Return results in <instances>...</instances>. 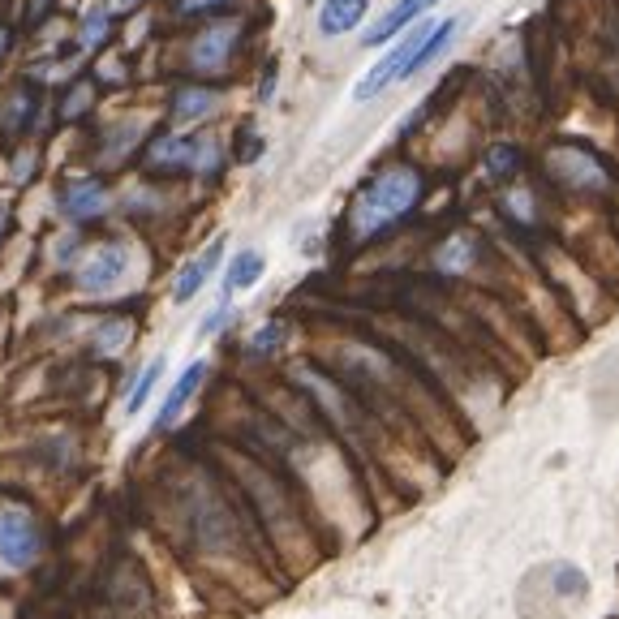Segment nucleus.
Instances as JSON below:
<instances>
[{
  "label": "nucleus",
  "mask_w": 619,
  "mask_h": 619,
  "mask_svg": "<svg viewBox=\"0 0 619 619\" xmlns=\"http://www.w3.org/2000/svg\"><path fill=\"white\" fill-rule=\"evenodd\" d=\"M430 5H439V0H400V5H392V9H387L379 22L370 26L362 43H366V48H383V43H387V39H396V35L405 31L409 22L422 18V13H426Z\"/></svg>",
  "instance_id": "6e6552de"
},
{
  "label": "nucleus",
  "mask_w": 619,
  "mask_h": 619,
  "mask_svg": "<svg viewBox=\"0 0 619 619\" xmlns=\"http://www.w3.org/2000/svg\"><path fill=\"white\" fill-rule=\"evenodd\" d=\"M417 198H422V177H417L413 168H387L379 172L362 194H357V203L349 211V228L353 237H374L383 233L387 224L405 220V215L417 207Z\"/></svg>",
  "instance_id": "f257e3e1"
},
{
  "label": "nucleus",
  "mask_w": 619,
  "mask_h": 619,
  "mask_svg": "<svg viewBox=\"0 0 619 619\" xmlns=\"http://www.w3.org/2000/svg\"><path fill=\"white\" fill-rule=\"evenodd\" d=\"M370 0H323L319 9V31L323 35H349L357 22L366 18Z\"/></svg>",
  "instance_id": "f8f14e48"
},
{
  "label": "nucleus",
  "mask_w": 619,
  "mask_h": 619,
  "mask_svg": "<svg viewBox=\"0 0 619 619\" xmlns=\"http://www.w3.org/2000/svg\"><path fill=\"white\" fill-rule=\"evenodd\" d=\"M194 155H198V138L164 134V138L151 142L147 164H151V168H190V172H194Z\"/></svg>",
  "instance_id": "9b49d317"
},
{
  "label": "nucleus",
  "mask_w": 619,
  "mask_h": 619,
  "mask_svg": "<svg viewBox=\"0 0 619 619\" xmlns=\"http://www.w3.org/2000/svg\"><path fill=\"white\" fill-rule=\"evenodd\" d=\"M516 168H521V151L516 147H495L486 155V172H491V177H512Z\"/></svg>",
  "instance_id": "aec40b11"
},
{
  "label": "nucleus",
  "mask_w": 619,
  "mask_h": 619,
  "mask_svg": "<svg viewBox=\"0 0 619 619\" xmlns=\"http://www.w3.org/2000/svg\"><path fill=\"white\" fill-rule=\"evenodd\" d=\"M142 5V0H112V9H117V13H129V9H138Z\"/></svg>",
  "instance_id": "bb28decb"
},
{
  "label": "nucleus",
  "mask_w": 619,
  "mask_h": 619,
  "mask_svg": "<svg viewBox=\"0 0 619 619\" xmlns=\"http://www.w3.org/2000/svg\"><path fill=\"white\" fill-rule=\"evenodd\" d=\"M160 374H164V357H151L147 366H142V374L134 379V387H129V396H125V413L134 417L142 405H147V396L155 392V383H160Z\"/></svg>",
  "instance_id": "f3484780"
},
{
  "label": "nucleus",
  "mask_w": 619,
  "mask_h": 619,
  "mask_svg": "<svg viewBox=\"0 0 619 619\" xmlns=\"http://www.w3.org/2000/svg\"><path fill=\"white\" fill-rule=\"evenodd\" d=\"M43 534L39 521L22 503H0V568L5 572H26L39 564Z\"/></svg>",
  "instance_id": "7ed1b4c3"
},
{
  "label": "nucleus",
  "mask_w": 619,
  "mask_h": 619,
  "mask_svg": "<svg viewBox=\"0 0 619 619\" xmlns=\"http://www.w3.org/2000/svg\"><path fill=\"white\" fill-rule=\"evenodd\" d=\"M228 319H233V306H228V301H220V306H215L207 319H203V327H198V331H203V336H215V331H220Z\"/></svg>",
  "instance_id": "4be33fe9"
},
{
  "label": "nucleus",
  "mask_w": 619,
  "mask_h": 619,
  "mask_svg": "<svg viewBox=\"0 0 619 619\" xmlns=\"http://www.w3.org/2000/svg\"><path fill=\"white\" fill-rule=\"evenodd\" d=\"M129 336H134L129 319H108L104 327L95 331V353H99V357H117L125 344H129Z\"/></svg>",
  "instance_id": "a211bd4d"
},
{
  "label": "nucleus",
  "mask_w": 619,
  "mask_h": 619,
  "mask_svg": "<svg viewBox=\"0 0 619 619\" xmlns=\"http://www.w3.org/2000/svg\"><path fill=\"white\" fill-rule=\"evenodd\" d=\"M215 104H220V95L207 91V86H185V91L172 95V121L177 125H194L215 112Z\"/></svg>",
  "instance_id": "ddd939ff"
},
{
  "label": "nucleus",
  "mask_w": 619,
  "mask_h": 619,
  "mask_svg": "<svg viewBox=\"0 0 619 619\" xmlns=\"http://www.w3.org/2000/svg\"><path fill=\"white\" fill-rule=\"evenodd\" d=\"M469 263H473V241L469 237H452L448 246L439 250V267L452 271V276H456V271H465Z\"/></svg>",
  "instance_id": "6ab92c4d"
},
{
  "label": "nucleus",
  "mask_w": 619,
  "mask_h": 619,
  "mask_svg": "<svg viewBox=\"0 0 619 619\" xmlns=\"http://www.w3.org/2000/svg\"><path fill=\"white\" fill-rule=\"evenodd\" d=\"M435 31H439V22H422V26H413V31H405V39H400L396 48L387 52L362 82L353 86L357 104H366V99H374V95H383L387 86L400 82V78H413L417 74V56L426 52V43H430V35H435Z\"/></svg>",
  "instance_id": "f03ea898"
},
{
  "label": "nucleus",
  "mask_w": 619,
  "mask_h": 619,
  "mask_svg": "<svg viewBox=\"0 0 619 619\" xmlns=\"http://www.w3.org/2000/svg\"><path fill=\"white\" fill-rule=\"evenodd\" d=\"M108 31H112V9H108V0H99V5L86 9L82 31H78V43H82L86 52H91V48H99V43L108 39Z\"/></svg>",
  "instance_id": "dca6fc26"
},
{
  "label": "nucleus",
  "mask_w": 619,
  "mask_h": 619,
  "mask_svg": "<svg viewBox=\"0 0 619 619\" xmlns=\"http://www.w3.org/2000/svg\"><path fill=\"white\" fill-rule=\"evenodd\" d=\"M220 258H224V241H211L203 254L190 258V263L177 271V280H172V297H177V301H190V297L211 280V271L220 267Z\"/></svg>",
  "instance_id": "1a4fd4ad"
},
{
  "label": "nucleus",
  "mask_w": 619,
  "mask_h": 619,
  "mask_svg": "<svg viewBox=\"0 0 619 619\" xmlns=\"http://www.w3.org/2000/svg\"><path fill=\"white\" fill-rule=\"evenodd\" d=\"M555 172L572 185V190H607L611 185L602 164L594 160V155H585V151H559L555 155Z\"/></svg>",
  "instance_id": "0eeeda50"
},
{
  "label": "nucleus",
  "mask_w": 619,
  "mask_h": 619,
  "mask_svg": "<svg viewBox=\"0 0 619 619\" xmlns=\"http://www.w3.org/2000/svg\"><path fill=\"white\" fill-rule=\"evenodd\" d=\"M233 43H237V26L233 22L211 26V31H203V35L194 39L190 65L198 69V74H220L224 61H228V52H233Z\"/></svg>",
  "instance_id": "423d86ee"
},
{
  "label": "nucleus",
  "mask_w": 619,
  "mask_h": 619,
  "mask_svg": "<svg viewBox=\"0 0 619 619\" xmlns=\"http://www.w3.org/2000/svg\"><path fill=\"white\" fill-rule=\"evenodd\" d=\"M9 52V31H0V56Z\"/></svg>",
  "instance_id": "cd10ccee"
},
{
  "label": "nucleus",
  "mask_w": 619,
  "mask_h": 619,
  "mask_svg": "<svg viewBox=\"0 0 619 619\" xmlns=\"http://www.w3.org/2000/svg\"><path fill=\"white\" fill-rule=\"evenodd\" d=\"M86 99H91V91H86V86L69 91V99H65V117H78V112H86Z\"/></svg>",
  "instance_id": "5701e85b"
},
{
  "label": "nucleus",
  "mask_w": 619,
  "mask_h": 619,
  "mask_svg": "<svg viewBox=\"0 0 619 619\" xmlns=\"http://www.w3.org/2000/svg\"><path fill=\"white\" fill-rule=\"evenodd\" d=\"M263 254L258 250H241V254H233V263H228V271H224V293L233 297V293H246V289H254L258 280H263Z\"/></svg>",
  "instance_id": "4468645a"
},
{
  "label": "nucleus",
  "mask_w": 619,
  "mask_h": 619,
  "mask_svg": "<svg viewBox=\"0 0 619 619\" xmlns=\"http://www.w3.org/2000/svg\"><path fill=\"white\" fill-rule=\"evenodd\" d=\"M508 207H512L516 220H534V207H529V194H512V198H508Z\"/></svg>",
  "instance_id": "393cba45"
},
{
  "label": "nucleus",
  "mask_w": 619,
  "mask_h": 619,
  "mask_svg": "<svg viewBox=\"0 0 619 619\" xmlns=\"http://www.w3.org/2000/svg\"><path fill=\"white\" fill-rule=\"evenodd\" d=\"M203 379H207V362H190V366H185V370H181V379L172 383V392L164 396V405H160V417H155V426L164 430V426L177 422L181 409L190 405V396L198 392V387H203Z\"/></svg>",
  "instance_id": "9d476101"
},
{
  "label": "nucleus",
  "mask_w": 619,
  "mask_h": 619,
  "mask_svg": "<svg viewBox=\"0 0 619 619\" xmlns=\"http://www.w3.org/2000/svg\"><path fill=\"white\" fill-rule=\"evenodd\" d=\"M280 344H284V323H263V327H258L254 336H250V353L263 357V353H276Z\"/></svg>",
  "instance_id": "412c9836"
},
{
  "label": "nucleus",
  "mask_w": 619,
  "mask_h": 619,
  "mask_svg": "<svg viewBox=\"0 0 619 619\" xmlns=\"http://www.w3.org/2000/svg\"><path fill=\"white\" fill-rule=\"evenodd\" d=\"M61 211H65L74 224L99 220V215L108 211V190H104V181H95V177H78V181H69V185H65V194H61Z\"/></svg>",
  "instance_id": "39448f33"
},
{
  "label": "nucleus",
  "mask_w": 619,
  "mask_h": 619,
  "mask_svg": "<svg viewBox=\"0 0 619 619\" xmlns=\"http://www.w3.org/2000/svg\"><path fill=\"white\" fill-rule=\"evenodd\" d=\"M5 220H9V215H5V211H0V228H5Z\"/></svg>",
  "instance_id": "c85d7f7f"
},
{
  "label": "nucleus",
  "mask_w": 619,
  "mask_h": 619,
  "mask_svg": "<svg viewBox=\"0 0 619 619\" xmlns=\"http://www.w3.org/2000/svg\"><path fill=\"white\" fill-rule=\"evenodd\" d=\"M125 271H129V250L121 246V241H104V246H95L78 263L74 280H78L82 293H108V289H117V284L125 280Z\"/></svg>",
  "instance_id": "20e7f679"
},
{
  "label": "nucleus",
  "mask_w": 619,
  "mask_h": 619,
  "mask_svg": "<svg viewBox=\"0 0 619 619\" xmlns=\"http://www.w3.org/2000/svg\"><path fill=\"white\" fill-rule=\"evenodd\" d=\"M31 112H35V91L31 86H18V91L5 99V108H0V129H5V134H22Z\"/></svg>",
  "instance_id": "2eb2a0df"
},
{
  "label": "nucleus",
  "mask_w": 619,
  "mask_h": 619,
  "mask_svg": "<svg viewBox=\"0 0 619 619\" xmlns=\"http://www.w3.org/2000/svg\"><path fill=\"white\" fill-rule=\"evenodd\" d=\"M31 160H35L31 151L18 155V164H13V181H26V177H31Z\"/></svg>",
  "instance_id": "a878e982"
},
{
  "label": "nucleus",
  "mask_w": 619,
  "mask_h": 619,
  "mask_svg": "<svg viewBox=\"0 0 619 619\" xmlns=\"http://www.w3.org/2000/svg\"><path fill=\"white\" fill-rule=\"evenodd\" d=\"M220 5H228V0H177L181 13H211V9H220Z\"/></svg>",
  "instance_id": "b1692460"
}]
</instances>
